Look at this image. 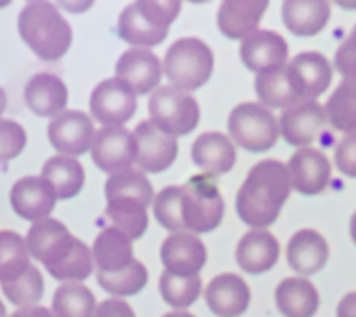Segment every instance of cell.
<instances>
[{
  "instance_id": "e575fe53",
  "label": "cell",
  "mask_w": 356,
  "mask_h": 317,
  "mask_svg": "<svg viewBox=\"0 0 356 317\" xmlns=\"http://www.w3.org/2000/svg\"><path fill=\"white\" fill-rule=\"evenodd\" d=\"M202 280L199 275L193 277H180L175 273L163 271L160 277V293L167 304L184 310L199 299Z\"/></svg>"
},
{
  "instance_id": "d6986e66",
  "label": "cell",
  "mask_w": 356,
  "mask_h": 317,
  "mask_svg": "<svg viewBox=\"0 0 356 317\" xmlns=\"http://www.w3.org/2000/svg\"><path fill=\"white\" fill-rule=\"evenodd\" d=\"M160 58L149 49H128L115 63V78L136 95L152 93L161 80Z\"/></svg>"
},
{
  "instance_id": "f6af8a7d",
  "label": "cell",
  "mask_w": 356,
  "mask_h": 317,
  "mask_svg": "<svg viewBox=\"0 0 356 317\" xmlns=\"http://www.w3.org/2000/svg\"><path fill=\"white\" fill-rule=\"evenodd\" d=\"M350 238H353V241L356 243V211L353 213V217H350Z\"/></svg>"
},
{
  "instance_id": "74e56055",
  "label": "cell",
  "mask_w": 356,
  "mask_h": 317,
  "mask_svg": "<svg viewBox=\"0 0 356 317\" xmlns=\"http://www.w3.org/2000/svg\"><path fill=\"white\" fill-rule=\"evenodd\" d=\"M26 147V132L15 121L0 119V163L21 154Z\"/></svg>"
},
{
  "instance_id": "ab89813d",
  "label": "cell",
  "mask_w": 356,
  "mask_h": 317,
  "mask_svg": "<svg viewBox=\"0 0 356 317\" xmlns=\"http://www.w3.org/2000/svg\"><path fill=\"white\" fill-rule=\"evenodd\" d=\"M336 167L341 174L349 178H356V132L347 133L336 147L334 152Z\"/></svg>"
},
{
  "instance_id": "ffe728a7",
  "label": "cell",
  "mask_w": 356,
  "mask_h": 317,
  "mask_svg": "<svg viewBox=\"0 0 356 317\" xmlns=\"http://www.w3.org/2000/svg\"><path fill=\"white\" fill-rule=\"evenodd\" d=\"M291 188L300 195H319L328 188L332 167L321 150L299 149L288 161Z\"/></svg>"
},
{
  "instance_id": "b9f144b4",
  "label": "cell",
  "mask_w": 356,
  "mask_h": 317,
  "mask_svg": "<svg viewBox=\"0 0 356 317\" xmlns=\"http://www.w3.org/2000/svg\"><path fill=\"white\" fill-rule=\"evenodd\" d=\"M338 317H356V291H350L345 297H341L336 310Z\"/></svg>"
},
{
  "instance_id": "836d02e7",
  "label": "cell",
  "mask_w": 356,
  "mask_h": 317,
  "mask_svg": "<svg viewBox=\"0 0 356 317\" xmlns=\"http://www.w3.org/2000/svg\"><path fill=\"white\" fill-rule=\"evenodd\" d=\"M97 300L88 286L80 282L61 284L54 291L52 314L56 317H95Z\"/></svg>"
},
{
  "instance_id": "1f68e13d",
  "label": "cell",
  "mask_w": 356,
  "mask_h": 317,
  "mask_svg": "<svg viewBox=\"0 0 356 317\" xmlns=\"http://www.w3.org/2000/svg\"><path fill=\"white\" fill-rule=\"evenodd\" d=\"M325 111L334 130L345 133L356 132V78H345L334 89Z\"/></svg>"
},
{
  "instance_id": "4fadbf2b",
  "label": "cell",
  "mask_w": 356,
  "mask_h": 317,
  "mask_svg": "<svg viewBox=\"0 0 356 317\" xmlns=\"http://www.w3.org/2000/svg\"><path fill=\"white\" fill-rule=\"evenodd\" d=\"M288 78L295 97L299 102H310L321 97L332 82V65L327 60V56L316 50L300 52L289 61Z\"/></svg>"
},
{
  "instance_id": "5b68a950",
  "label": "cell",
  "mask_w": 356,
  "mask_h": 317,
  "mask_svg": "<svg viewBox=\"0 0 356 317\" xmlns=\"http://www.w3.org/2000/svg\"><path fill=\"white\" fill-rule=\"evenodd\" d=\"M17 26L24 43L44 61L63 58L72 43L71 24L50 2H30L24 6Z\"/></svg>"
},
{
  "instance_id": "484cf974",
  "label": "cell",
  "mask_w": 356,
  "mask_h": 317,
  "mask_svg": "<svg viewBox=\"0 0 356 317\" xmlns=\"http://www.w3.org/2000/svg\"><path fill=\"white\" fill-rule=\"evenodd\" d=\"M191 160L204 174L216 178L232 169L236 163V149L225 133L206 132L193 141Z\"/></svg>"
},
{
  "instance_id": "277c9868",
  "label": "cell",
  "mask_w": 356,
  "mask_h": 317,
  "mask_svg": "<svg viewBox=\"0 0 356 317\" xmlns=\"http://www.w3.org/2000/svg\"><path fill=\"white\" fill-rule=\"evenodd\" d=\"M106 217L113 228L132 241L143 238L149 228V206L154 200V189L143 171L128 169L108 178L104 188Z\"/></svg>"
},
{
  "instance_id": "f35d334b",
  "label": "cell",
  "mask_w": 356,
  "mask_h": 317,
  "mask_svg": "<svg viewBox=\"0 0 356 317\" xmlns=\"http://www.w3.org/2000/svg\"><path fill=\"white\" fill-rule=\"evenodd\" d=\"M334 67L343 78H356V24L349 33V38L336 50Z\"/></svg>"
},
{
  "instance_id": "4dcf8cb0",
  "label": "cell",
  "mask_w": 356,
  "mask_h": 317,
  "mask_svg": "<svg viewBox=\"0 0 356 317\" xmlns=\"http://www.w3.org/2000/svg\"><path fill=\"white\" fill-rule=\"evenodd\" d=\"M30 250H28L26 239L13 230H2L0 232V284L15 282L22 275L30 271Z\"/></svg>"
},
{
  "instance_id": "8d00e7d4",
  "label": "cell",
  "mask_w": 356,
  "mask_h": 317,
  "mask_svg": "<svg viewBox=\"0 0 356 317\" xmlns=\"http://www.w3.org/2000/svg\"><path fill=\"white\" fill-rule=\"evenodd\" d=\"M154 216L161 227L172 234L186 230L180 216V186H167L156 195Z\"/></svg>"
},
{
  "instance_id": "9a60e30c",
  "label": "cell",
  "mask_w": 356,
  "mask_h": 317,
  "mask_svg": "<svg viewBox=\"0 0 356 317\" xmlns=\"http://www.w3.org/2000/svg\"><path fill=\"white\" fill-rule=\"evenodd\" d=\"M138 163L145 172H161L175 163L178 156L177 138L163 132L152 121L139 122L136 128Z\"/></svg>"
},
{
  "instance_id": "f546056e",
  "label": "cell",
  "mask_w": 356,
  "mask_h": 317,
  "mask_svg": "<svg viewBox=\"0 0 356 317\" xmlns=\"http://www.w3.org/2000/svg\"><path fill=\"white\" fill-rule=\"evenodd\" d=\"M41 178H44L54 189L56 197L60 200L76 197L86 182V171L76 158L69 156H52L44 161L41 169Z\"/></svg>"
},
{
  "instance_id": "ee69618b",
  "label": "cell",
  "mask_w": 356,
  "mask_h": 317,
  "mask_svg": "<svg viewBox=\"0 0 356 317\" xmlns=\"http://www.w3.org/2000/svg\"><path fill=\"white\" fill-rule=\"evenodd\" d=\"M6 106H8V97H6V91L0 88V117L6 111Z\"/></svg>"
},
{
  "instance_id": "83f0119b",
  "label": "cell",
  "mask_w": 356,
  "mask_h": 317,
  "mask_svg": "<svg viewBox=\"0 0 356 317\" xmlns=\"http://www.w3.org/2000/svg\"><path fill=\"white\" fill-rule=\"evenodd\" d=\"M284 26L300 38L317 35L328 24L330 4L325 0H286L280 8Z\"/></svg>"
},
{
  "instance_id": "ac0fdd59",
  "label": "cell",
  "mask_w": 356,
  "mask_h": 317,
  "mask_svg": "<svg viewBox=\"0 0 356 317\" xmlns=\"http://www.w3.org/2000/svg\"><path fill=\"white\" fill-rule=\"evenodd\" d=\"M160 258L165 271L180 277H193L206 266L208 252L197 234L177 232L163 239Z\"/></svg>"
},
{
  "instance_id": "6da1fadb",
  "label": "cell",
  "mask_w": 356,
  "mask_h": 317,
  "mask_svg": "<svg viewBox=\"0 0 356 317\" xmlns=\"http://www.w3.org/2000/svg\"><path fill=\"white\" fill-rule=\"evenodd\" d=\"M26 245L30 256L61 282H83L95 269L93 250L74 238L58 219H41L28 228Z\"/></svg>"
},
{
  "instance_id": "d6a6232c",
  "label": "cell",
  "mask_w": 356,
  "mask_h": 317,
  "mask_svg": "<svg viewBox=\"0 0 356 317\" xmlns=\"http://www.w3.org/2000/svg\"><path fill=\"white\" fill-rule=\"evenodd\" d=\"M254 89L258 99L266 108H293L300 104L289 83L288 69L280 67L275 71L256 74Z\"/></svg>"
},
{
  "instance_id": "e0dca14e",
  "label": "cell",
  "mask_w": 356,
  "mask_h": 317,
  "mask_svg": "<svg viewBox=\"0 0 356 317\" xmlns=\"http://www.w3.org/2000/svg\"><path fill=\"white\" fill-rule=\"evenodd\" d=\"M239 56L249 71L261 74L286 67L288 43L280 33L273 30H256L243 39Z\"/></svg>"
},
{
  "instance_id": "60d3db41",
  "label": "cell",
  "mask_w": 356,
  "mask_h": 317,
  "mask_svg": "<svg viewBox=\"0 0 356 317\" xmlns=\"http://www.w3.org/2000/svg\"><path fill=\"white\" fill-rule=\"evenodd\" d=\"M95 317H136L132 306L122 299L102 300L95 311Z\"/></svg>"
},
{
  "instance_id": "5bb4252c",
  "label": "cell",
  "mask_w": 356,
  "mask_h": 317,
  "mask_svg": "<svg viewBox=\"0 0 356 317\" xmlns=\"http://www.w3.org/2000/svg\"><path fill=\"white\" fill-rule=\"evenodd\" d=\"M95 133L93 121L88 113L78 110L63 111L49 124L50 145L69 158H76L91 150Z\"/></svg>"
},
{
  "instance_id": "30bf717a",
  "label": "cell",
  "mask_w": 356,
  "mask_h": 317,
  "mask_svg": "<svg viewBox=\"0 0 356 317\" xmlns=\"http://www.w3.org/2000/svg\"><path fill=\"white\" fill-rule=\"evenodd\" d=\"M150 121L171 136H188L199 127V102L188 91L160 86L150 93Z\"/></svg>"
},
{
  "instance_id": "3957f363",
  "label": "cell",
  "mask_w": 356,
  "mask_h": 317,
  "mask_svg": "<svg viewBox=\"0 0 356 317\" xmlns=\"http://www.w3.org/2000/svg\"><path fill=\"white\" fill-rule=\"evenodd\" d=\"M93 260L100 288L113 297H132L149 282L147 267L134 256L132 239L108 227L95 238Z\"/></svg>"
},
{
  "instance_id": "ba28073f",
  "label": "cell",
  "mask_w": 356,
  "mask_h": 317,
  "mask_svg": "<svg viewBox=\"0 0 356 317\" xmlns=\"http://www.w3.org/2000/svg\"><path fill=\"white\" fill-rule=\"evenodd\" d=\"M213 72V52L199 38H182L167 49L163 74L172 88L195 91L210 80Z\"/></svg>"
},
{
  "instance_id": "bcb514c9",
  "label": "cell",
  "mask_w": 356,
  "mask_h": 317,
  "mask_svg": "<svg viewBox=\"0 0 356 317\" xmlns=\"http://www.w3.org/2000/svg\"><path fill=\"white\" fill-rule=\"evenodd\" d=\"M163 317H195L193 314H189V311H169Z\"/></svg>"
},
{
  "instance_id": "9c48e42d",
  "label": "cell",
  "mask_w": 356,
  "mask_h": 317,
  "mask_svg": "<svg viewBox=\"0 0 356 317\" xmlns=\"http://www.w3.org/2000/svg\"><path fill=\"white\" fill-rule=\"evenodd\" d=\"M228 133L241 149L249 152H266L278 141L280 128L269 108L258 102H241L230 111Z\"/></svg>"
},
{
  "instance_id": "cb8c5ba5",
  "label": "cell",
  "mask_w": 356,
  "mask_h": 317,
  "mask_svg": "<svg viewBox=\"0 0 356 317\" xmlns=\"http://www.w3.org/2000/svg\"><path fill=\"white\" fill-rule=\"evenodd\" d=\"M65 82L50 72H38L28 80L24 88V100L30 110L39 117H58L67 106Z\"/></svg>"
},
{
  "instance_id": "7dc6e473",
  "label": "cell",
  "mask_w": 356,
  "mask_h": 317,
  "mask_svg": "<svg viewBox=\"0 0 356 317\" xmlns=\"http://www.w3.org/2000/svg\"><path fill=\"white\" fill-rule=\"evenodd\" d=\"M0 317H6V306L2 300H0Z\"/></svg>"
},
{
  "instance_id": "7402d4cb",
  "label": "cell",
  "mask_w": 356,
  "mask_h": 317,
  "mask_svg": "<svg viewBox=\"0 0 356 317\" xmlns=\"http://www.w3.org/2000/svg\"><path fill=\"white\" fill-rule=\"evenodd\" d=\"M204 300L217 317H239L249 308L250 289L241 277L222 273L208 282Z\"/></svg>"
},
{
  "instance_id": "44dd1931",
  "label": "cell",
  "mask_w": 356,
  "mask_h": 317,
  "mask_svg": "<svg viewBox=\"0 0 356 317\" xmlns=\"http://www.w3.org/2000/svg\"><path fill=\"white\" fill-rule=\"evenodd\" d=\"M54 189L41 177L19 178L10 191L11 208L26 221L38 222L52 213L56 206Z\"/></svg>"
},
{
  "instance_id": "52a82bcc",
  "label": "cell",
  "mask_w": 356,
  "mask_h": 317,
  "mask_svg": "<svg viewBox=\"0 0 356 317\" xmlns=\"http://www.w3.org/2000/svg\"><path fill=\"white\" fill-rule=\"evenodd\" d=\"M180 216L186 230L206 234L222 222L225 200L219 193L217 180L210 174H193L180 186Z\"/></svg>"
},
{
  "instance_id": "f1b7e54d",
  "label": "cell",
  "mask_w": 356,
  "mask_h": 317,
  "mask_svg": "<svg viewBox=\"0 0 356 317\" xmlns=\"http://www.w3.org/2000/svg\"><path fill=\"white\" fill-rule=\"evenodd\" d=\"M275 300L284 317H314L319 308V293L310 280L284 278L275 289Z\"/></svg>"
},
{
  "instance_id": "8fae6325",
  "label": "cell",
  "mask_w": 356,
  "mask_h": 317,
  "mask_svg": "<svg viewBox=\"0 0 356 317\" xmlns=\"http://www.w3.org/2000/svg\"><path fill=\"white\" fill-rule=\"evenodd\" d=\"M91 158L100 171L110 174L128 171L138 161L136 136L124 127H102L95 133Z\"/></svg>"
},
{
  "instance_id": "7a4b0ae2",
  "label": "cell",
  "mask_w": 356,
  "mask_h": 317,
  "mask_svg": "<svg viewBox=\"0 0 356 317\" xmlns=\"http://www.w3.org/2000/svg\"><path fill=\"white\" fill-rule=\"evenodd\" d=\"M291 191L288 167L278 160H261L252 165L236 195V213L247 227L261 230L280 216Z\"/></svg>"
},
{
  "instance_id": "603a6c76",
  "label": "cell",
  "mask_w": 356,
  "mask_h": 317,
  "mask_svg": "<svg viewBox=\"0 0 356 317\" xmlns=\"http://www.w3.org/2000/svg\"><path fill=\"white\" fill-rule=\"evenodd\" d=\"M267 8V0H227L217 11V26L228 39H245L256 32Z\"/></svg>"
},
{
  "instance_id": "4316f807",
  "label": "cell",
  "mask_w": 356,
  "mask_h": 317,
  "mask_svg": "<svg viewBox=\"0 0 356 317\" xmlns=\"http://www.w3.org/2000/svg\"><path fill=\"white\" fill-rule=\"evenodd\" d=\"M328 250L327 239L312 228H302L291 236L288 243V263L299 275H314L327 266Z\"/></svg>"
},
{
  "instance_id": "d4e9b609",
  "label": "cell",
  "mask_w": 356,
  "mask_h": 317,
  "mask_svg": "<svg viewBox=\"0 0 356 317\" xmlns=\"http://www.w3.org/2000/svg\"><path fill=\"white\" fill-rule=\"evenodd\" d=\"M280 256L278 239L267 230H250L243 234L236 247V261L245 273L260 275L275 267Z\"/></svg>"
},
{
  "instance_id": "d590c367",
  "label": "cell",
  "mask_w": 356,
  "mask_h": 317,
  "mask_svg": "<svg viewBox=\"0 0 356 317\" xmlns=\"http://www.w3.org/2000/svg\"><path fill=\"white\" fill-rule=\"evenodd\" d=\"M2 291L8 297L11 304L21 306V308H28V306H35L39 300L43 299L44 293V282L43 275L38 267H30V271L26 275H22L19 280L2 286Z\"/></svg>"
},
{
  "instance_id": "8992f818",
  "label": "cell",
  "mask_w": 356,
  "mask_h": 317,
  "mask_svg": "<svg viewBox=\"0 0 356 317\" xmlns=\"http://www.w3.org/2000/svg\"><path fill=\"white\" fill-rule=\"evenodd\" d=\"M180 10L182 4L177 0H139L122 10L117 33L134 49H150L163 43Z\"/></svg>"
},
{
  "instance_id": "7c38bea8",
  "label": "cell",
  "mask_w": 356,
  "mask_h": 317,
  "mask_svg": "<svg viewBox=\"0 0 356 317\" xmlns=\"http://www.w3.org/2000/svg\"><path fill=\"white\" fill-rule=\"evenodd\" d=\"M89 110L95 121H99L102 127H122L138 111V99L121 80L108 78L93 89Z\"/></svg>"
},
{
  "instance_id": "7bdbcfd3",
  "label": "cell",
  "mask_w": 356,
  "mask_h": 317,
  "mask_svg": "<svg viewBox=\"0 0 356 317\" xmlns=\"http://www.w3.org/2000/svg\"><path fill=\"white\" fill-rule=\"evenodd\" d=\"M10 317H56L54 314L43 306H28V308H21V310L13 311Z\"/></svg>"
},
{
  "instance_id": "2e32d148",
  "label": "cell",
  "mask_w": 356,
  "mask_h": 317,
  "mask_svg": "<svg viewBox=\"0 0 356 317\" xmlns=\"http://www.w3.org/2000/svg\"><path fill=\"white\" fill-rule=\"evenodd\" d=\"M325 127L327 111L316 100L288 108L278 119V128L284 141L300 149H306L308 145L314 143Z\"/></svg>"
}]
</instances>
